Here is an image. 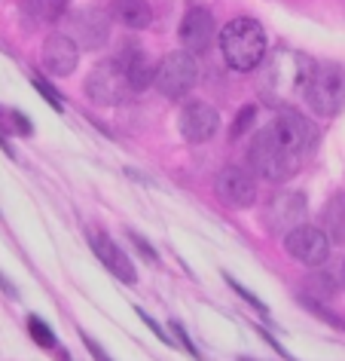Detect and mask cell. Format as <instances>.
<instances>
[{"label": "cell", "instance_id": "1", "mask_svg": "<svg viewBox=\"0 0 345 361\" xmlns=\"http://www.w3.org/2000/svg\"><path fill=\"white\" fill-rule=\"evenodd\" d=\"M303 159L306 157H299V153L275 132V126H272V123L263 132H257V138H253L251 147H248L251 169L257 171L260 178L278 180V184H281V180H287V178H294L299 171V162H303Z\"/></svg>", "mask_w": 345, "mask_h": 361}, {"label": "cell", "instance_id": "2", "mask_svg": "<svg viewBox=\"0 0 345 361\" xmlns=\"http://www.w3.org/2000/svg\"><path fill=\"white\" fill-rule=\"evenodd\" d=\"M220 52L232 71L248 74L266 59V31L253 19H232L220 31Z\"/></svg>", "mask_w": 345, "mask_h": 361}, {"label": "cell", "instance_id": "3", "mask_svg": "<svg viewBox=\"0 0 345 361\" xmlns=\"http://www.w3.org/2000/svg\"><path fill=\"white\" fill-rule=\"evenodd\" d=\"M315 74L312 59L303 56V52L294 49H278L275 56L266 61V71H263V89L272 102H281V98L290 95H306V86Z\"/></svg>", "mask_w": 345, "mask_h": 361}, {"label": "cell", "instance_id": "4", "mask_svg": "<svg viewBox=\"0 0 345 361\" xmlns=\"http://www.w3.org/2000/svg\"><path fill=\"white\" fill-rule=\"evenodd\" d=\"M306 102L318 116H336L345 107V68L324 61L315 65V74L306 86Z\"/></svg>", "mask_w": 345, "mask_h": 361}, {"label": "cell", "instance_id": "5", "mask_svg": "<svg viewBox=\"0 0 345 361\" xmlns=\"http://www.w3.org/2000/svg\"><path fill=\"white\" fill-rule=\"evenodd\" d=\"M196 83H199V61H196V52H189V49L168 52V56L156 65V77H153V86H156L165 98H184Z\"/></svg>", "mask_w": 345, "mask_h": 361}, {"label": "cell", "instance_id": "6", "mask_svg": "<svg viewBox=\"0 0 345 361\" xmlns=\"http://www.w3.org/2000/svg\"><path fill=\"white\" fill-rule=\"evenodd\" d=\"M86 92L95 104H104V107H113V104H123L134 89L129 83V77L123 74V68L116 61H101L92 74L86 80Z\"/></svg>", "mask_w": 345, "mask_h": 361}, {"label": "cell", "instance_id": "7", "mask_svg": "<svg viewBox=\"0 0 345 361\" xmlns=\"http://www.w3.org/2000/svg\"><path fill=\"white\" fill-rule=\"evenodd\" d=\"M284 248H287L290 257L299 260V264L321 267V264H327V257H330V236H327L321 227L303 224V227H296L294 233L284 236Z\"/></svg>", "mask_w": 345, "mask_h": 361}, {"label": "cell", "instance_id": "8", "mask_svg": "<svg viewBox=\"0 0 345 361\" xmlns=\"http://www.w3.org/2000/svg\"><path fill=\"white\" fill-rule=\"evenodd\" d=\"M214 190L232 209H248L257 202V178L244 166H223L214 178Z\"/></svg>", "mask_w": 345, "mask_h": 361}, {"label": "cell", "instance_id": "9", "mask_svg": "<svg viewBox=\"0 0 345 361\" xmlns=\"http://www.w3.org/2000/svg\"><path fill=\"white\" fill-rule=\"evenodd\" d=\"M65 34L77 43V47L98 49L107 43V37H111V19H107V13L98 10V6H86V10H77L68 19Z\"/></svg>", "mask_w": 345, "mask_h": 361}, {"label": "cell", "instance_id": "10", "mask_svg": "<svg viewBox=\"0 0 345 361\" xmlns=\"http://www.w3.org/2000/svg\"><path fill=\"white\" fill-rule=\"evenodd\" d=\"M306 214H308L306 196L299 193V190H284V193H278L275 200L269 202L266 224H269L272 233H278V236H287V233H294L296 227H303Z\"/></svg>", "mask_w": 345, "mask_h": 361}, {"label": "cell", "instance_id": "11", "mask_svg": "<svg viewBox=\"0 0 345 361\" xmlns=\"http://www.w3.org/2000/svg\"><path fill=\"white\" fill-rule=\"evenodd\" d=\"M89 245H92L95 257L101 260V264L111 269V273L120 279V282H125V285H134V282H138V273H134V264L129 260V255H125V251L116 245V242L107 236V233L89 230Z\"/></svg>", "mask_w": 345, "mask_h": 361}, {"label": "cell", "instance_id": "12", "mask_svg": "<svg viewBox=\"0 0 345 361\" xmlns=\"http://www.w3.org/2000/svg\"><path fill=\"white\" fill-rule=\"evenodd\" d=\"M177 126H180V135H184L187 141L202 144L217 132L220 116H217V111L208 102H187L184 111L177 116Z\"/></svg>", "mask_w": 345, "mask_h": 361}, {"label": "cell", "instance_id": "13", "mask_svg": "<svg viewBox=\"0 0 345 361\" xmlns=\"http://www.w3.org/2000/svg\"><path fill=\"white\" fill-rule=\"evenodd\" d=\"M80 65V47L68 34H52L43 40V71L52 77H68Z\"/></svg>", "mask_w": 345, "mask_h": 361}, {"label": "cell", "instance_id": "14", "mask_svg": "<svg viewBox=\"0 0 345 361\" xmlns=\"http://www.w3.org/2000/svg\"><path fill=\"white\" fill-rule=\"evenodd\" d=\"M113 61L123 68V74L129 77V83H132L134 92H144V89L153 83V77H156V65H153L147 52H144L138 43H132V40L125 43L120 52H116Z\"/></svg>", "mask_w": 345, "mask_h": 361}, {"label": "cell", "instance_id": "15", "mask_svg": "<svg viewBox=\"0 0 345 361\" xmlns=\"http://www.w3.org/2000/svg\"><path fill=\"white\" fill-rule=\"evenodd\" d=\"M214 40V16L205 6H189L184 22H180V43L189 52H202Z\"/></svg>", "mask_w": 345, "mask_h": 361}, {"label": "cell", "instance_id": "16", "mask_svg": "<svg viewBox=\"0 0 345 361\" xmlns=\"http://www.w3.org/2000/svg\"><path fill=\"white\" fill-rule=\"evenodd\" d=\"M70 0H22V16L28 28H40V25H56L65 19Z\"/></svg>", "mask_w": 345, "mask_h": 361}, {"label": "cell", "instance_id": "17", "mask_svg": "<svg viewBox=\"0 0 345 361\" xmlns=\"http://www.w3.org/2000/svg\"><path fill=\"white\" fill-rule=\"evenodd\" d=\"M111 16L125 28L138 31V28H147L153 22V6L147 0H113L111 4Z\"/></svg>", "mask_w": 345, "mask_h": 361}, {"label": "cell", "instance_id": "18", "mask_svg": "<svg viewBox=\"0 0 345 361\" xmlns=\"http://www.w3.org/2000/svg\"><path fill=\"white\" fill-rule=\"evenodd\" d=\"M321 230L336 245H345V193H336L327 200L321 212Z\"/></svg>", "mask_w": 345, "mask_h": 361}, {"label": "cell", "instance_id": "19", "mask_svg": "<svg viewBox=\"0 0 345 361\" xmlns=\"http://www.w3.org/2000/svg\"><path fill=\"white\" fill-rule=\"evenodd\" d=\"M28 331H31V337H34V343H37V346L56 349V331H52L49 324L40 319V315H31V319H28Z\"/></svg>", "mask_w": 345, "mask_h": 361}, {"label": "cell", "instance_id": "20", "mask_svg": "<svg viewBox=\"0 0 345 361\" xmlns=\"http://www.w3.org/2000/svg\"><path fill=\"white\" fill-rule=\"evenodd\" d=\"M253 116H257V107L248 104V107H242V114L235 116V123H232V138H242L244 132L251 129V123H253Z\"/></svg>", "mask_w": 345, "mask_h": 361}, {"label": "cell", "instance_id": "21", "mask_svg": "<svg viewBox=\"0 0 345 361\" xmlns=\"http://www.w3.org/2000/svg\"><path fill=\"white\" fill-rule=\"evenodd\" d=\"M308 291H312L315 297H333V291H336V282L330 276H315V279H308Z\"/></svg>", "mask_w": 345, "mask_h": 361}, {"label": "cell", "instance_id": "22", "mask_svg": "<svg viewBox=\"0 0 345 361\" xmlns=\"http://www.w3.org/2000/svg\"><path fill=\"white\" fill-rule=\"evenodd\" d=\"M129 239H132V245L138 248V255H144V260H147V264H153V267L159 264V255L150 248V242H147V239L138 236V233H129Z\"/></svg>", "mask_w": 345, "mask_h": 361}, {"label": "cell", "instance_id": "23", "mask_svg": "<svg viewBox=\"0 0 345 361\" xmlns=\"http://www.w3.org/2000/svg\"><path fill=\"white\" fill-rule=\"evenodd\" d=\"M34 89H37V92H40L43 98H46V102H49L52 107H56V111H65V104H61L58 92H56V89H52L49 83H43V80H34Z\"/></svg>", "mask_w": 345, "mask_h": 361}, {"label": "cell", "instance_id": "24", "mask_svg": "<svg viewBox=\"0 0 345 361\" xmlns=\"http://www.w3.org/2000/svg\"><path fill=\"white\" fill-rule=\"evenodd\" d=\"M171 331H175V337H180V346H184V349L189 352V355H193L196 361H202V355H199V349L193 346V340H189V337H187L184 324H180V322H171Z\"/></svg>", "mask_w": 345, "mask_h": 361}, {"label": "cell", "instance_id": "25", "mask_svg": "<svg viewBox=\"0 0 345 361\" xmlns=\"http://www.w3.org/2000/svg\"><path fill=\"white\" fill-rule=\"evenodd\" d=\"M134 312H138V315H141V322H144V324H147V328H150L153 334H156V337H159L162 343H165V346H175V337H168V334H165V331H162V328H159V322H153V319H150V315H147V312H144V310H134Z\"/></svg>", "mask_w": 345, "mask_h": 361}, {"label": "cell", "instance_id": "26", "mask_svg": "<svg viewBox=\"0 0 345 361\" xmlns=\"http://www.w3.org/2000/svg\"><path fill=\"white\" fill-rule=\"evenodd\" d=\"M226 282H230V285H232V291H235V294H242V297H244V300H248L251 306H257L260 312H266V306H263V300H257V297H253V294H251V291H248V288H244V285H239V282H235L232 276H226Z\"/></svg>", "mask_w": 345, "mask_h": 361}, {"label": "cell", "instance_id": "27", "mask_svg": "<svg viewBox=\"0 0 345 361\" xmlns=\"http://www.w3.org/2000/svg\"><path fill=\"white\" fill-rule=\"evenodd\" d=\"M80 337H83L86 349H89V352H92V355H95V361H113V358H111V355H107V352H104V346H101V343H98V340H92V337H89L86 331L80 334Z\"/></svg>", "mask_w": 345, "mask_h": 361}, {"label": "cell", "instance_id": "28", "mask_svg": "<svg viewBox=\"0 0 345 361\" xmlns=\"http://www.w3.org/2000/svg\"><path fill=\"white\" fill-rule=\"evenodd\" d=\"M10 116H13V129H15V132H22V135H31V132H34V126H31L28 120H25V114L13 111Z\"/></svg>", "mask_w": 345, "mask_h": 361}, {"label": "cell", "instance_id": "29", "mask_svg": "<svg viewBox=\"0 0 345 361\" xmlns=\"http://www.w3.org/2000/svg\"><path fill=\"white\" fill-rule=\"evenodd\" d=\"M0 288H4V291L10 294V297H15V288H13V282H10V279H6L4 273H0Z\"/></svg>", "mask_w": 345, "mask_h": 361}, {"label": "cell", "instance_id": "30", "mask_svg": "<svg viewBox=\"0 0 345 361\" xmlns=\"http://www.w3.org/2000/svg\"><path fill=\"white\" fill-rule=\"evenodd\" d=\"M339 282H342V288H345V260H342V273H339Z\"/></svg>", "mask_w": 345, "mask_h": 361}, {"label": "cell", "instance_id": "31", "mask_svg": "<svg viewBox=\"0 0 345 361\" xmlns=\"http://www.w3.org/2000/svg\"><path fill=\"white\" fill-rule=\"evenodd\" d=\"M242 361H253V358H242Z\"/></svg>", "mask_w": 345, "mask_h": 361}]
</instances>
